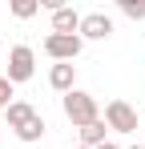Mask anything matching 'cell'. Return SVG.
I'll return each mask as SVG.
<instances>
[{
  "label": "cell",
  "mask_w": 145,
  "mask_h": 149,
  "mask_svg": "<svg viewBox=\"0 0 145 149\" xmlns=\"http://www.w3.org/2000/svg\"><path fill=\"white\" fill-rule=\"evenodd\" d=\"M4 117H8V129L16 133V141H24V145H32V141H40L45 137V117L28 105V101H12L8 109H4Z\"/></svg>",
  "instance_id": "6da1fadb"
},
{
  "label": "cell",
  "mask_w": 145,
  "mask_h": 149,
  "mask_svg": "<svg viewBox=\"0 0 145 149\" xmlns=\"http://www.w3.org/2000/svg\"><path fill=\"white\" fill-rule=\"evenodd\" d=\"M61 109H65V117H69L77 129H85V125L101 121V105H97V97H93V93H85V89L65 93V97H61Z\"/></svg>",
  "instance_id": "7a4b0ae2"
},
{
  "label": "cell",
  "mask_w": 145,
  "mask_h": 149,
  "mask_svg": "<svg viewBox=\"0 0 145 149\" xmlns=\"http://www.w3.org/2000/svg\"><path fill=\"white\" fill-rule=\"evenodd\" d=\"M105 125L113 129V133H137V109L129 105V101H121V97H113L109 105H105Z\"/></svg>",
  "instance_id": "3957f363"
},
{
  "label": "cell",
  "mask_w": 145,
  "mask_h": 149,
  "mask_svg": "<svg viewBox=\"0 0 145 149\" xmlns=\"http://www.w3.org/2000/svg\"><path fill=\"white\" fill-rule=\"evenodd\" d=\"M32 73H36V52L28 49V45H16V49L8 52V81L12 85H24V81H32Z\"/></svg>",
  "instance_id": "277c9868"
},
{
  "label": "cell",
  "mask_w": 145,
  "mask_h": 149,
  "mask_svg": "<svg viewBox=\"0 0 145 149\" xmlns=\"http://www.w3.org/2000/svg\"><path fill=\"white\" fill-rule=\"evenodd\" d=\"M81 49H85L81 36H56V32H48V36H45V52L56 61V65H72V61L81 56Z\"/></svg>",
  "instance_id": "5b68a950"
},
{
  "label": "cell",
  "mask_w": 145,
  "mask_h": 149,
  "mask_svg": "<svg viewBox=\"0 0 145 149\" xmlns=\"http://www.w3.org/2000/svg\"><path fill=\"white\" fill-rule=\"evenodd\" d=\"M77 36H81V40H109V36H113V16H105V12H85Z\"/></svg>",
  "instance_id": "8992f818"
},
{
  "label": "cell",
  "mask_w": 145,
  "mask_h": 149,
  "mask_svg": "<svg viewBox=\"0 0 145 149\" xmlns=\"http://www.w3.org/2000/svg\"><path fill=\"white\" fill-rule=\"evenodd\" d=\"M52 32H56V36H77V32H81V12L69 8V4H61V8L52 12Z\"/></svg>",
  "instance_id": "52a82bcc"
},
{
  "label": "cell",
  "mask_w": 145,
  "mask_h": 149,
  "mask_svg": "<svg viewBox=\"0 0 145 149\" xmlns=\"http://www.w3.org/2000/svg\"><path fill=\"white\" fill-rule=\"evenodd\" d=\"M48 85L56 93H72L77 89V65H52L48 69Z\"/></svg>",
  "instance_id": "ba28073f"
},
{
  "label": "cell",
  "mask_w": 145,
  "mask_h": 149,
  "mask_svg": "<svg viewBox=\"0 0 145 149\" xmlns=\"http://www.w3.org/2000/svg\"><path fill=\"white\" fill-rule=\"evenodd\" d=\"M105 133H109V125H105V117H101V121H93V125L81 129V145L85 149H101L105 145Z\"/></svg>",
  "instance_id": "9c48e42d"
},
{
  "label": "cell",
  "mask_w": 145,
  "mask_h": 149,
  "mask_svg": "<svg viewBox=\"0 0 145 149\" xmlns=\"http://www.w3.org/2000/svg\"><path fill=\"white\" fill-rule=\"evenodd\" d=\"M8 8H12V16H16V20H32V16L40 12V0H12Z\"/></svg>",
  "instance_id": "30bf717a"
},
{
  "label": "cell",
  "mask_w": 145,
  "mask_h": 149,
  "mask_svg": "<svg viewBox=\"0 0 145 149\" xmlns=\"http://www.w3.org/2000/svg\"><path fill=\"white\" fill-rule=\"evenodd\" d=\"M117 8L129 20H145V0H117Z\"/></svg>",
  "instance_id": "8fae6325"
},
{
  "label": "cell",
  "mask_w": 145,
  "mask_h": 149,
  "mask_svg": "<svg viewBox=\"0 0 145 149\" xmlns=\"http://www.w3.org/2000/svg\"><path fill=\"white\" fill-rule=\"evenodd\" d=\"M12 101H16V85H12L8 77H0V113H4Z\"/></svg>",
  "instance_id": "7c38bea8"
},
{
  "label": "cell",
  "mask_w": 145,
  "mask_h": 149,
  "mask_svg": "<svg viewBox=\"0 0 145 149\" xmlns=\"http://www.w3.org/2000/svg\"><path fill=\"white\" fill-rule=\"evenodd\" d=\"M101 149H121V145H113V141H105V145H101Z\"/></svg>",
  "instance_id": "4fadbf2b"
},
{
  "label": "cell",
  "mask_w": 145,
  "mask_h": 149,
  "mask_svg": "<svg viewBox=\"0 0 145 149\" xmlns=\"http://www.w3.org/2000/svg\"><path fill=\"white\" fill-rule=\"evenodd\" d=\"M129 149H145V145H129Z\"/></svg>",
  "instance_id": "5bb4252c"
},
{
  "label": "cell",
  "mask_w": 145,
  "mask_h": 149,
  "mask_svg": "<svg viewBox=\"0 0 145 149\" xmlns=\"http://www.w3.org/2000/svg\"><path fill=\"white\" fill-rule=\"evenodd\" d=\"M77 149H85V145H77Z\"/></svg>",
  "instance_id": "9a60e30c"
},
{
  "label": "cell",
  "mask_w": 145,
  "mask_h": 149,
  "mask_svg": "<svg viewBox=\"0 0 145 149\" xmlns=\"http://www.w3.org/2000/svg\"><path fill=\"white\" fill-rule=\"evenodd\" d=\"M141 129H145V121H141Z\"/></svg>",
  "instance_id": "2e32d148"
}]
</instances>
